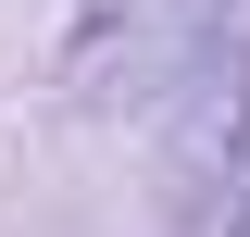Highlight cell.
<instances>
[{
	"label": "cell",
	"instance_id": "cell-1",
	"mask_svg": "<svg viewBox=\"0 0 250 237\" xmlns=\"http://www.w3.org/2000/svg\"><path fill=\"white\" fill-rule=\"evenodd\" d=\"M200 25H213V0H100L88 38H125V62H175Z\"/></svg>",
	"mask_w": 250,
	"mask_h": 237
},
{
	"label": "cell",
	"instance_id": "cell-2",
	"mask_svg": "<svg viewBox=\"0 0 250 237\" xmlns=\"http://www.w3.org/2000/svg\"><path fill=\"white\" fill-rule=\"evenodd\" d=\"M238 237H250V212H238Z\"/></svg>",
	"mask_w": 250,
	"mask_h": 237
}]
</instances>
